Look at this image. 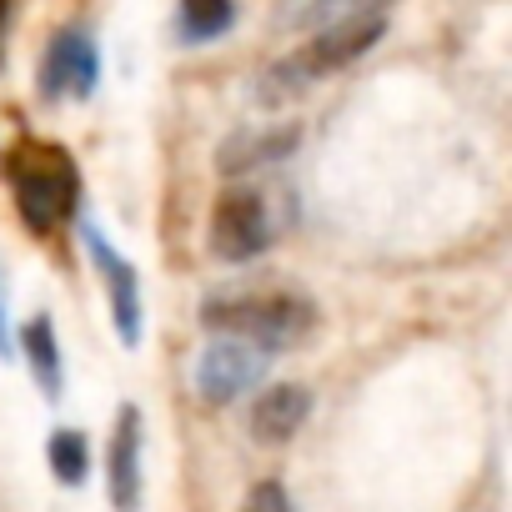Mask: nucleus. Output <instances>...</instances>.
Returning <instances> with one entry per match:
<instances>
[{
	"mask_svg": "<svg viewBox=\"0 0 512 512\" xmlns=\"http://www.w3.org/2000/svg\"><path fill=\"white\" fill-rule=\"evenodd\" d=\"M307 417H312V392L302 382H272V387H262V397L251 402L246 422H251V437L262 447H282V442H292L307 427Z\"/></svg>",
	"mask_w": 512,
	"mask_h": 512,
	"instance_id": "1a4fd4ad",
	"label": "nucleus"
},
{
	"mask_svg": "<svg viewBox=\"0 0 512 512\" xmlns=\"http://www.w3.org/2000/svg\"><path fill=\"white\" fill-rule=\"evenodd\" d=\"M211 256L226 267H241V262H256L267 246H272V211H267V196L256 186H241L231 181L216 206H211Z\"/></svg>",
	"mask_w": 512,
	"mask_h": 512,
	"instance_id": "20e7f679",
	"label": "nucleus"
},
{
	"mask_svg": "<svg viewBox=\"0 0 512 512\" xmlns=\"http://www.w3.org/2000/svg\"><path fill=\"white\" fill-rule=\"evenodd\" d=\"M141 447H146V417L136 402H121L106 432V502L116 512H141Z\"/></svg>",
	"mask_w": 512,
	"mask_h": 512,
	"instance_id": "423d86ee",
	"label": "nucleus"
},
{
	"mask_svg": "<svg viewBox=\"0 0 512 512\" xmlns=\"http://www.w3.org/2000/svg\"><path fill=\"white\" fill-rule=\"evenodd\" d=\"M0 357H11V332H6V302H0Z\"/></svg>",
	"mask_w": 512,
	"mask_h": 512,
	"instance_id": "dca6fc26",
	"label": "nucleus"
},
{
	"mask_svg": "<svg viewBox=\"0 0 512 512\" xmlns=\"http://www.w3.org/2000/svg\"><path fill=\"white\" fill-rule=\"evenodd\" d=\"M302 141V126H251V131H231L216 151V166L221 176H246L256 166H272V161H287Z\"/></svg>",
	"mask_w": 512,
	"mask_h": 512,
	"instance_id": "9d476101",
	"label": "nucleus"
},
{
	"mask_svg": "<svg viewBox=\"0 0 512 512\" xmlns=\"http://www.w3.org/2000/svg\"><path fill=\"white\" fill-rule=\"evenodd\" d=\"M382 36H387V16L322 26V31H312L292 56H282L277 66H267V76H262V86H256V96H262V101H292V96H302L307 86H317V81L347 71L352 61H362Z\"/></svg>",
	"mask_w": 512,
	"mask_h": 512,
	"instance_id": "7ed1b4c3",
	"label": "nucleus"
},
{
	"mask_svg": "<svg viewBox=\"0 0 512 512\" xmlns=\"http://www.w3.org/2000/svg\"><path fill=\"white\" fill-rule=\"evenodd\" d=\"M267 367H272L267 352H256V347H246V342H231V337H216V342L196 357V392H201V402L221 407V402L251 392L256 382L267 377Z\"/></svg>",
	"mask_w": 512,
	"mask_h": 512,
	"instance_id": "0eeeda50",
	"label": "nucleus"
},
{
	"mask_svg": "<svg viewBox=\"0 0 512 512\" xmlns=\"http://www.w3.org/2000/svg\"><path fill=\"white\" fill-rule=\"evenodd\" d=\"M101 81V51L86 26H61L41 56V96L46 101H86Z\"/></svg>",
	"mask_w": 512,
	"mask_h": 512,
	"instance_id": "39448f33",
	"label": "nucleus"
},
{
	"mask_svg": "<svg viewBox=\"0 0 512 512\" xmlns=\"http://www.w3.org/2000/svg\"><path fill=\"white\" fill-rule=\"evenodd\" d=\"M6 176L16 191V211L36 236L61 231L81 206V171L71 151L56 141H36V136L16 141V151L6 156Z\"/></svg>",
	"mask_w": 512,
	"mask_h": 512,
	"instance_id": "f03ea898",
	"label": "nucleus"
},
{
	"mask_svg": "<svg viewBox=\"0 0 512 512\" xmlns=\"http://www.w3.org/2000/svg\"><path fill=\"white\" fill-rule=\"evenodd\" d=\"M46 462H51V477H56L61 487H81L86 472H91L86 432H76V427H56L51 442H46Z\"/></svg>",
	"mask_w": 512,
	"mask_h": 512,
	"instance_id": "4468645a",
	"label": "nucleus"
},
{
	"mask_svg": "<svg viewBox=\"0 0 512 512\" xmlns=\"http://www.w3.org/2000/svg\"><path fill=\"white\" fill-rule=\"evenodd\" d=\"M397 0H302L292 11V26H307V31H322V26H342V21H372V16H387Z\"/></svg>",
	"mask_w": 512,
	"mask_h": 512,
	"instance_id": "ddd939ff",
	"label": "nucleus"
},
{
	"mask_svg": "<svg viewBox=\"0 0 512 512\" xmlns=\"http://www.w3.org/2000/svg\"><path fill=\"white\" fill-rule=\"evenodd\" d=\"M86 236V251H91V262H96V272H101V282H106V302H111V322H116V337L126 342V347H141V277H136V267L126 262V256L96 231V226H86L81 231Z\"/></svg>",
	"mask_w": 512,
	"mask_h": 512,
	"instance_id": "6e6552de",
	"label": "nucleus"
},
{
	"mask_svg": "<svg viewBox=\"0 0 512 512\" xmlns=\"http://www.w3.org/2000/svg\"><path fill=\"white\" fill-rule=\"evenodd\" d=\"M21 352H26V367L36 377V387L46 392V402H61V387H66V367H61V342H56V322L46 312H36L26 327H21Z\"/></svg>",
	"mask_w": 512,
	"mask_h": 512,
	"instance_id": "9b49d317",
	"label": "nucleus"
},
{
	"mask_svg": "<svg viewBox=\"0 0 512 512\" xmlns=\"http://www.w3.org/2000/svg\"><path fill=\"white\" fill-rule=\"evenodd\" d=\"M241 512H297V507H292V497H287V487H282L277 477H267V482H256V487L246 492V502H241Z\"/></svg>",
	"mask_w": 512,
	"mask_h": 512,
	"instance_id": "2eb2a0df",
	"label": "nucleus"
},
{
	"mask_svg": "<svg viewBox=\"0 0 512 512\" xmlns=\"http://www.w3.org/2000/svg\"><path fill=\"white\" fill-rule=\"evenodd\" d=\"M236 26V0H176V36L186 46L221 41Z\"/></svg>",
	"mask_w": 512,
	"mask_h": 512,
	"instance_id": "f8f14e48",
	"label": "nucleus"
},
{
	"mask_svg": "<svg viewBox=\"0 0 512 512\" xmlns=\"http://www.w3.org/2000/svg\"><path fill=\"white\" fill-rule=\"evenodd\" d=\"M201 327L277 357L317 332V302L302 292H221L201 302Z\"/></svg>",
	"mask_w": 512,
	"mask_h": 512,
	"instance_id": "f257e3e1",
	"label": "nucleus"
}]
</instances>
